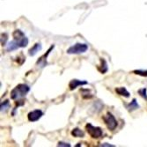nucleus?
Returning <instances> with one entry per match:
<instances>
[{
  "mask_svg": "<svg viewBox=\"0 0 147 147\" xmlns=\"http://www.w3.org/2000/svg\"><path fill=\"white\" fill-rule=\"evenodd\" d=\"M30 91L29 86L26 84H20L11 92V98L12 100H20L25 97Z\"/></svg>",
  "mask_w": 147,
  "mask_h": 147,
  "instance_id": "obj_1",
  "label": "nucleus"
},
{
  "mask_svg": "<svg viewBox=\"0 0 147 147\" xmlns=\"http://www.w3.org/2000/svg\"><path fill=\"white\" fill-rule=\"evenodd\" d=\"M71 135L75 138H84L85 133L81 129H79L78 128H75L71 131Z\"/></svg>",
  "mask_w": 147,
  "mask_h": 147,
  "instance_id": "obj_13",
  "label": "nucleus"
},
{
  "mask_svg": "<svg viewBox=\"0 0 147 147\" xmlns=\"http://www.w3.org/2000/svg\"><path fill=\"white\" fill-rule=\"evenodd\" d=\"M43 115V112L40 109H35L28 113V119L29 122H37L39 119H41Z\"/></svg>",
  "mask_w": 147,
  "mask_h": 147,
  "instance_id": "obj_6",
  "label": "nucleus"
},
{
  "mask_svg": "<svg viewBox=\"0 0 147 147\" xmlns=\"http://www.w3.org/2000/svg\"><path fill=\"white\" fill-rule=\"evenodd\" d=\"M87 81H85V80H79V79H72L71 80V82L69 83V87L70 90H74L78 86H86L87 85Z\"/></svg>",
  "mask_w": 147,
  "mask_h": 147,
  "instance_id": "obj_7",
  "label": "nucleus"
},
{
  "mask_svg": "<svg viewBox=\"0 0 147 147\" xmlns=\"http://www.w3.org/2000/svg\"><path fill=\"white\" fill-rule=\"evenodd\" d=\"M28 44V39L26 36L20 38V39H13V41L10 42L6 45V50L7 51H13L16 50L20 48H25Z\"/></svg>",
  "mask_w": 147,
  "mask_h": 147,
  "instance_id": "obj_2",
  "label": "nucleus"
},
{
  "mask_svg": "<svg viewBox=\"0 0 147 147\" xmlns=\"http://www.w3.org/2000/svg\"><path fill=\"white\" fill-rule=\"evenodd\" d=\"M42 44L40 42H37L28 50V55L30 57H34V56H35L37 54V52H39L40 50H42Z\"/></svg>",
  "mask_w": 147,
  "mask_h": 147,
  "instance_id": "obj_9",
  "label": "nucleus"
},
{
  "mask_svg": "<svg viewBox=\"0 0 147 147\" xmlns=\"http://www.w3.org/2000/svg\"><path fill=\"white\" fill-rule=\"evenodd\" d=\"M138 93L140 94L141 97H143L144 100H147V94H146V88H142L138 90Z\"/></svg>",
  "mask_w": 147,
  "mask_h": 147,
  "instance_id": "obj_16",
  "label": "nucleus"
},
{
  "mask_svg": "<svg viewBox=\"0 0 147 147\" xmlns=\"http://www.w3.org/2000/svg\"><path fill=\"white\" fill-rule=\"evenodd\" d=\"M7 40H8V34H1V44H2V46H5Z\"/></svg>",
  "mask_w": 147,
  "mask_h": 147,
  "instance_id": "obj_17",
  "label": "nucleus"
},
{
  "mask_svg": "<svg viewBox=\"0 0 147 147\" xmlns=\"http://www.w3.org/2000/svg\"><path fill=\"white\" fill-rule=\"evenodd\" d=\"M126 109L129 111H130V112H132V111H134V110L139 109V105L138 104L137 100L136 99H133L132 101H130V103H129V104L126 105Z\"/></svg>",
  "mask_w": 147,
  "mask_h": 147,
  "instance_id": "obj_10",
  "label": "nucleus"
},
{
  "mask_svg": "<svg viewBox=\"0 0 147 147\" xmlns=\"http://www.w3.org/2000/svg\"><path fill=\"white\" fill-rule=\"evenodd\" d=\"M103 121L106 124V126L108 127L109 129L110 130H115L118 125L117 123V121H116V119L115 118V116L111 114V113H108L107 115H105L103 117Z\"/></svg>",
  "mask_w": 147,
  "mask_h": 147,
  "instance_id": "obj_4",
  "label": "nucleus"
},
{
  "mask_svg": "<svg viewBox=\"0 0 147 147\" xmlns=\"http://www.w3.org/2000/svg\"><path fill=\"white\" fill-rule=\"evenodd\" d=\"M54 47H55L54 45H52V46L49 49V50H48V52H47V54H45L43 57H40V58H39V60L36 62V64H37V65H38V64H40V65H41V67H42V68H43L44 66H46V65H47L46 58H47L48 55L50 53V51H51L53 49H54Z\"/></svg>",
  "mask_w": 147,
  "mask_h": 147,
  "instance_id": "obj_8",
  "label": "nucleus"
},
{
  "mask_svg": "<svg viewBox=\"0 0 147 147\" xmlns=\"http://www.w3.org/2000/svg\"><path fill=\"white\" fill-rule=\"evenodd\" d=\"M133 73H135L137 75L142 76V77H147V70L144 71V70H135L133 71Z\"/></svg>",
  "mask_w": 147,
  "mask_h": 147,
  "instance_id": "obj_15",
  "label": "nucleus"
},
{
  "mask_svg": "<svg viewBox=\"0 0 147 147\" xmlns=\"http://www.w3.org/2000/svg\"><path fill=\"white\" fill-rule=\"evenodd\" d=\"M9 108H10V102H9L8 100H5L4 102L1 103V112L2 113L6 111Z\"/></svg>",
  "mask_w": 147,
  "mask_h": 147,
  "instance_id": "obj_14",
  "label": "nucleus"
},
{
  "mask_svg": "<svg viewBox=\"0 0 147 147\" xmlns=\"http://www.w3.org/2000/svg\"><path fill=\"white\" fill-rule=\"evenodd\" d=\"M57 146H63V147H71V144H67V143H64V142H59Z\"/></svg>",
  "mask_w": 147,
  "mask_h": 147,
  "instance_id": "obj_18",
  "label": "nucleus"
},
{
  "mask_svg": "<svg viewBox=\"0 0 147 147\" xmlns=\"http://www.w3.org/2000/svg\"><path fill=\"white\" fill-rule=\"evenodd\" d=\"M88 49V45L86 43H76L72 46H71L68 49L67 52L68 54H82V53L86 52Z\"/></svg>",
  "mask_w": 147,
  "mask_h": 147,
  "instance_id": "obj_3",
  "label": "nucleus"
},
{
  "mask_svg": "<svg viewBox=\"0 0 147 147\" xmlns=\"http://www.w3.org/2000/svg\"><path fill=\"white\" fill-rule=\"evenodd\" d=\"M115 92H116L117 94L123 96V97H126V98H129L130 95V93L128 92V90L125 87H117L115 89Z\"/></svg>",
  "mask_w": 147,
  "mask_h": 147,
  "instance_id": "obj_11",
  "label": "nucleus"
},
{
  "mask_svg": "<svg viewBox=\"0 0 147 147\" xmlns=\"http://www.w3.org/2000/svg\"><path fill=\"white\" fill-rule=\"evenodd\" d=\"M86 129L92 138H100L103 135L102 129L100 127H95L91 123H87L86 125Z\"/></svg>",
  "mask_w": 147,
  "mask_h": 147,
  "instance_id": "obj_5",
  "label": "nucleus"
},
{
  "mask_svg": "<svg viewBox=\"0 0 147 147\" xmlns=\"http://www.w3.org/2000/svg\"><path fill=\"white\" fill-rule=\"evenodd\" d=\"M100 62H101V65L98 66V70L100 73H106L107 71H108V63H107V62L105 61V59L101 58L100 59Z\"/></svg>",
  "mask_w": 147,
  "mask_h": 147,
  "instance_id": "obj_12",
  "label": "nucleus"
},
{
  "mask_svg": "<svg viewBox=\"0 0 147 147\" xmlns=\"http://www.w3.org/2000/svg\"><path fill=\"white\" fill-rule=\"evenodd\" d=\"M100 146H107V147H114L115 145L113 144H102Z\"/></svg>",
  "mask_w": 147,
  "mask_h": 147,
  "instance_id": "obj_19",
  "label": "nucleus"
}]
</instances>
